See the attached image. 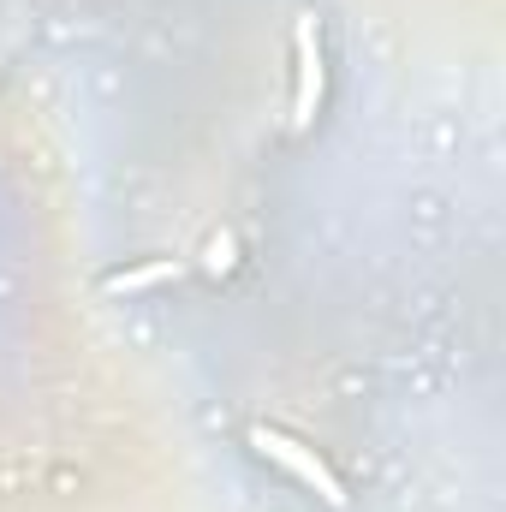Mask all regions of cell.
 <instances>
[{"mask_svg": "<svg viewBox=\"0 0 506 512\" xmlns=\"http://www.w3.org/2000/svg\"><path fill=\"white\" fill-rule=\"evenodd\" d=\"M322 96H328V60H322V24L316 12L292 18V137L322 120Z\"/></svg>", "mask_w": 506, "mask_h": 512, "instance_id": "cell-1", "label": "cell"}, {"mask_svg": "<svg viewBox=\"0 0 506 512\" xmlns=\"http://www.w3.org/2000/svg\"><path fill=\"white\" fill-rule=\"evenodd\" d=\"M251 447L262 453V459H274L298 489H310L322 507H334V512L346 507V483L328 471V459H322L316 447H304V441H292L286 429H268V423H251Z\"/></svg>", "mask_w": 506, "mask_h": 512, "instance_id": "cell-2", "label": "cell"}, {"mask_svg": "<svg viewBox=\"0 0 506 512\" xmlns=\"http://www.w3.org/2000/svg\"><path fill=\"white\" fill-rule=\"evenodd\" d=\"M179 274H185V262L161 256V262H143V268H120V274H108V292H114V298H137V292H149V286H161V280H179Z\"/></svg>", "mask_w": 506, "mask_h": 512, "instance_id": "cell-3", "label": "cell"}, {"mask_svg": "<svg viewBox=\"0 0 506 512\" xmlns=\"http://www.w3.org/2000/svg\"><path fill=\"white\" fill-rule=\"evenodd\" d=\"M233 262H239V245H233V233H215L209 239V251H203V274H233Z\"/></svg>", "mask_w": 506, "mask_h": 512, "instance_id": "cell-4", "label": "cell"}]
</instances>
